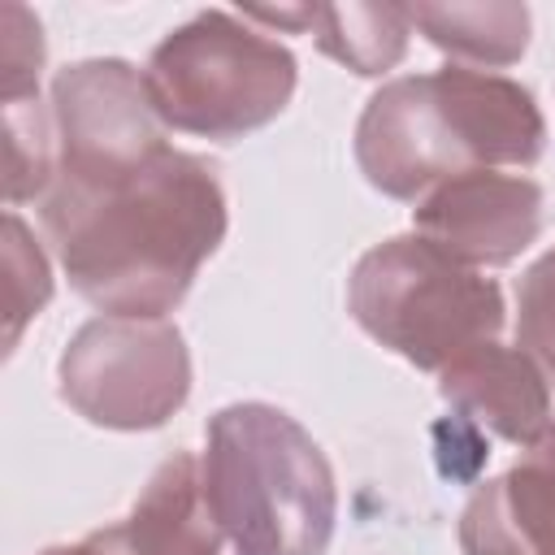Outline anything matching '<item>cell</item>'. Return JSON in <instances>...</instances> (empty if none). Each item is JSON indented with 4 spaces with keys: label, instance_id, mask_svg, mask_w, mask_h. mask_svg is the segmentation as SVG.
<instances>
[{
    "label": "cell",
    "instance_id": "cell-1",
    "mask_svg": "<svg viewBox=\"0 0 555 555\" xmlns=\"http://www.w3.org/2000/svg\"><path fill=\"white\" fill-rule=\"evenodd\" d=\"M69 286L104 317L160 321L225 234L217 173L178 147L108 169H61L39 204Z\"/></svg>",
    "mask_w": 555,
    "mask_h": 555
},
{
    "label": "cell",
    "instance_id": "cell-2",
    "mask_svg": "<svg viewBox=\"0 0 555 555\" xmlns=\"http://www.w3.org/2000/svg\"><path fill=\"white\" fill-rule=\"evenodd\" d=\"M542 143L546 121L533 95L473 65L386 82L356 126L364 178L395 199H425L434 186L486 165H533Z\"/></svg>",
    "mask_w": 555,
    "mask_h": 555
},
{
    "label": "cell",
    "instance_id": "cell-3",
    "mask_svg": "<svg viewBox=\"0 0 555 555\" xmlns=\"http://www.w3.org/2000/svg\"><path fill=\"white\" fill-rule=\"evenodd\" d=\"M199 481L234 555H325L338 516L334 468L282 408H221L208 421Z\"/></svg>",
    "mask_w": 555,
    "mask_h": 555
},
{
    "label": "cell",
    "instance_id": "cell-4",
    "mask_svg": "<svg viewBox=\"0 0 555 555\" xmlns=\"http://www.w3.org/2000/svg\"><path fill=\"white\" fill-rule=\"evenodd\" d=\"M347 308L369 338L434 373L494 343L503 325L499 286L421 234L369 247L351 269Z\"/></svg>",
    "mask_w": 555,
    "mask_h": 555
},
{
    "label": "cell",
    "instance_id": "cell-5",
    "mask_svg": "<svg viewBox=\"0 0 555 555\" xmlns=\"http://www.w3.org/2000/svg\"><path fill=\"white\" fill-rule=\"evenodd\" d=\"M143 82L165 126L238 139L286 108L295 56L264 30H251L247 17L208 9L156 43Z\"/></svg>",
    "mask_w": 555,
    "mask_h": 555
},
{
    "label": "cell",
    "instance_id": "cell-6",
    "mask_svg": "<svg viewBox=\"0 0 555 555\" xmlns=\"http://www.w3.org/2000/svg\"><path fill=\"white\" fill-rule=\"evenodd\" d=\"M56 377L61 399L91 425L156 429L182 408L191 360L182 334L165 321L95 317L69 338Z\"/></svg>",
    "mask_w": 555,
    "mask_h": 555
},
{
    "label": "cell",
    "instance_id": "cell-7",
    "mask_svg": "<svg viewBox=\"0 0 555 555\" xmlns=\"http://www.w3.org/2000/svg\"><path fill=\"white\" fill-rule=\"evenodd\" d=\"M56 173L108 169L165 147V121L152 108L147 82L126 61L65 65L52 82Z\"/></svg>",
    "mask_w": 555,
    "mask_h": 555
},
{
    "label": "cell",
    "instance_id": "cell-8",
    "mask_svg": "<svg viewBox=\"0 0 555 555\" xmlns=\"http://www.w3.org/2000/svg\"><path fill=\"white\" fill-rule=\"evenodd\" d=\"M412 225L421 238L473 269L507 264L542 230V191L516 173L473 169L416 199Z\"/></svg>",
    "mask_w": 555,
    "mask_h": 555
},
{
    "label": "cell",
    "instance_id": "cell-9",
    "mask_svg": "<svg viewBox=\"0 0 555 555\" xmlns=\"http://www.w3.org/2000/svg\"><path fill=\"white\" fill-rule=\"evenodd\" d=\"M464 555H555V425L460 516Z\"/></svg>",
    "mask_w": 555,
    "mask_h": 555
},
{
    "label": "cell",
    "instance_id": "cell-10",
    "mask_svg": "<svg viewBox=\"0 0 555 555\" xmlns=\"http://www.w3.org/2000/svg\"><path fill=\"white\" fill-rule=\"evenodd\" d=\"M87 542L100 555H221L225 538L208 512L199 460L191 451H173L152 473L130 516L95 529Z\"/></svg>",
    "mask_w": 555,
    "mask_h": 555
},
{
    "label": "cell",
    "instance_id": "cell-11",
    "mask_svg": "<svg viewBox=\"0 0 555 555\" xmlns=\"http://www.w3.org/2000/svg\"><path fill=\"white\" fill-rule=\"evenodd\" d=\"M442 399L455 416L490 429L503 442L533 447L551 429V390L542 369L520 347L486 343L442 369Z\"/></svg>",
    "mask_w": 555,
    "mask_h": 555
},
{
    "label": "cell",
    "instance_id": "cell-12",
    "mask_svg": "<svg viewBox=\"0 0 555 555\" xmlns=\"http://www.w3.org/2000/svg\"><path fill=\"white\" fill-rule=\"evenodd\" d=\"M412 26L442 52L464 61L507 65L529 43V9L525 4H412Z\"/></svg>",
    "mask_w": 555,
    "mask_h": 555
},
{
    "label": "cell",
    "instance_id": "cell-13",
    "mask_svg": "<svg viewBox=\"0 0 555 555\" xmlns=\"http://www.w3.org/2000/svg\"><path fill=\"white\" fill-rule=\"evenodd\" d=\"M308 30L321 52L356 74H386L408 48L412 17L395 4H312Z\"/></svg>",
    "mask_w": 555,
    "mask_h": 555
},
{
    "label": "cell",
    "instance_id": "cell-14",
    "mask_svg": "<svg viewBox=\"0 0 555 555\" xmlns=\"http://www.w3.org/2000/svg\"><path fill=\"white\" fill-rule=\"evenodd\" d=\"M56 178V130L52 117L39 108L35 95H9L4 100V195L9 204H22L30 195H48Z\"/></svg>",
    "mask_w": 555,
    "mask_h": 555
},
{
    "label": "cell",
    "instance_id": "cell-15",
    "mask_svg": "<svg viewBox=\"0 0 555 555\" xmlns=\"http://www.w3.org/2000/svg\"><path fill=\"white\" fill-rule=\"evenodd\" d=\"M4 343L13 347L22 325L30 317H39V308L52 295V278H48V260L39 251V243L30 238V230L22 225L17 212L4 217Z\"/></svg>",
    "mask_w": 555,
    "mask_h": 555
},
{
    "label": "cell",
    "instance_id": "cell-16",
    "mask_svg": "<svg viewBox=\"0 0 555 555\" xmlns=\"http://www.w3.org/2000/svg\"><path fill=\"white\" fill-rule=\"evenodd\" d=\"M516 343L555 382V247L516 282Z\"/></svg>",
    "mask_w": 555,
    "mask_h": 555
},
{
    "label": "cell",
    "instance_id": "cell-17",
    "mask_svg": "<svg viewBox=\"0 0 555 555\" xmlns=\"http://www.w3.org/2000/svg\"><path fill=\"white\" fill-rule=\"evenodd\" d=\"M0 30H4V100L9 95H35L39 91V65H43L39 22L22 4H4Z\"/></svg>",
    "mask_w": 555,
    "mask_h": 555
},
{
    "label": "cell",
    "instance_id": "cell-18",
    "mask_svg": "<svg viewBox=\"0 0 555 555\" xmlns=\"http://www.w3.org/2000/svg\"><path fill=\"white\" fill-rule=\"evenodd\" d=\"M43 555H100V551H95V546L82 538L78 546H52V551H43Z\"/></svg>",
    "mask_w": 555,
    "mask_h": 555
}]
</instances>
